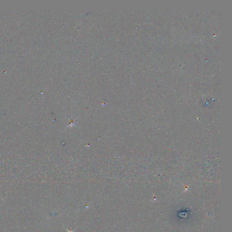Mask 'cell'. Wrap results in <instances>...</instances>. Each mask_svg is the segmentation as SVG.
I'll return each instance as SVG.
<instances>
[{
  "label": "cell",
  "mask_w": 232,
  "mask_h": 232,
  "mask_svg": "<svg viewBox=\"0 0 232 232\" xmlns=\"http://www.w3.org/2000/svg\"><path fill=\"white\" fill-rule=\"evenodd\" d=\"M66 229V230H67V231L68 232H75V229L73 230H68V229Z\"/></svg>",
  "instance_id": "1"
}]
</instances>
